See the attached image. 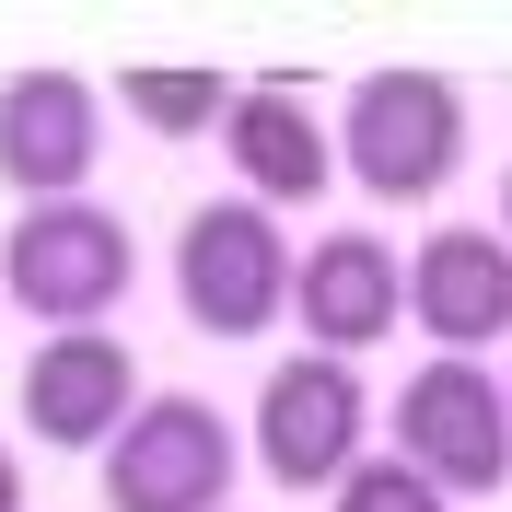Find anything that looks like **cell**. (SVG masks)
<instances>
[{
    "mask_svg": "<svg viewBox=\"0 0 512 512\" xmlns=\"http://www.w3.org/2000/svg\"><path fill=\"white\" fill-rule=\"evenodd\" d=\"M128 280H140V245L105 198H47V210H12V233H0V303H24L47 338L105 326Z\"/></svg>",
    "mask_w": 512,
    "mask_h": 512,
    "instance_id": "cell-1",
    "label": "cell"
},
{
    "mask_svg": "<svg viewBox=\"0 0 512 512\" xmlns=\"http://www.w3.org/2000/svg\"><path fill=\"white\" fill-rule=\"evenodd\" d=\"M128 408H140V361H128V338H105V326L35 338V361H24V431H35V443L105 454L128 431Z\"/></svg>",
    "mask_w": 512,
    "mask_h": 512,
    "instance_id": "cell-9",
    "label": "cell"
},
{
    "mask_svg": "<svg viewBox=\"0 0 512 512\" xmlns=\"http://www.w3.org/2000/svg\"><path fill=\"white\" fill-rule=\"evenodd\" d=\"M396 466L443 489V501H489L512 478V408H501V373L489 361H419L396 384Z\"/></svg>",
    "mask_w": 512,
    "mask_h": 512,
    "instance_id": "cell-4",
    "label": "cell"
},
{
    "mask_svg": "<svg viewBox=\"0 0 512 512\" xmlns=\"http://www.w3.org/2000/svg\"><path fill=\"white\" fill-rule=\"evenodd\" d=\"M245 431L210 396H140L128 431L105 443V512H222Z\"/></svg>",
    "mask_w": 512,
    "mask_h": 512,
    "instance_id": "cell-5",
    "label": "cell"
},
{
    "mask_svg": "<svg viewBox=\"0 0 512 512\" xmlns=\"http://www.w3.org/2000/svg\"><path fill=\"white\" fill-rule=\"evenodd\" d=\"M291 268H303V245H291L280 210H256L245 187L198 198L187 233H175V303H187L198 338H268V326L291 315Z\"/></svg>",
    "mask_w": 512,
    "mask_h": 512,
    "instance_id": "cell-2",
    "label": "cell"
},
{
    "mask_svg": "<svg viewBox=\"0 0 512 512\" xmlns=\"http://www.w3.org/2000/svg\"><path fill=\"white\" fill-rule=\"evenodd\" d=\"M373 443V408H361V373L350 361H315L291 350L280 373L256 384V466L280 489H338Z\"/></svg>",
    "mask_w": 512,
    "mask_h": 512,
    "instance_id": "cell-6",
    "label": "cell"
},
{
    "mask_svg": "<svg viewBox=\"0 0 512 512\" xmlns=\"http://www.w3.org/2000/svg\"><path fill=\"white\" fill-rule=\"evenodd\" d=\"M501 245H512V175H501Z\"/></svg>",
    "mask_w": 512,
    "mask_h": 512,
    "instance_id": "cell-15",
    "label": "cell"
},
{
    "mask_svg": "<svg viewBox=\"0 0 512 512\" xmlns=\"http://www.w3.org/2000/svg\"><path fill=\"white\" fill-rule=\"evenodd\" d=\"M501 408H512V373H501Z\"/></svg>",
    "mask_w": 512,
    "mask_h": 512,
    "instance_id": "cell-16",
    "label": "cell"
},
{
    "mask_svg": "<svg viewBox=\"0 0 512 512\" xmlns=\"http://www.w3.org/2000/svg\"><path fill=\"white\" fill-rule=\"evenodd\" d=\"M338 163L350 187L384 210H419L443 198V175L466 163V94L443 70H361L350 82V128H338Z\"/></svg>",
    "mask_w": 512,
    "mask_h": 512,
    "instance_id": "cell-3",
    "label": "cell"
},
{
    "mask_svg": "<svg viewBox=\"0 0 512 512\" xmlns=\"http://www.w3.org/2000/svg\"><path fill=\"white\" fill-rule=\"evenodd\" d=\"M222 163L245 175L256 210H303V198H326V175H338V140H326V117H315L303 82H233Z\"/></svg>",
    "mask_w": 512,
    "mask_h": 512,
    "instance_id": "cell-11",
    "label": "cell"
},
{
    "mask_svg": "<svg viewBox=\"0 0 512 512\" xmlns=\"http://www.w3.org/2000/svg\"><path fill=\"white\" fill-rule=\"evenodd\" d=\"M0 512H24V454L0 443Z\"/></svg>",
    "mask_w": 512,
    "mask_h": 512,
    "instance_id": "cell-14",
    "label": "cell"
},
{
    "mask_svg": "<svg viewBox=\"0 0 512 512\" xmlns=\"http://www.w3.org/2000/svg\"><path fill=\"white\" fill-rule=\"evenodd\" d=\"M326 501H338V512H443V489L419 478V466H396V454H361Z\"/></svg>",
    "mask_w": 512,
    "mask_h": 512,
    "instance_id": "cell-13",
    "label": "cell"
},
{
    "mask_svg": "<svg viewBox=\"0 0 512 512\" xmlns=\"http://www.w3.org/2000/svg\"><path fill=\"white\" fill-rule=\"evenodd\" d=\"M94 140H105V94L82 70H12L0 82V187H24V210L82 198Z\"/></svg>",
    "mask_w": 512,
    "mask_h": 512,
    "instance_id": "cell-8",
    "label": "cell"
},
{
    "mask_svg": "<svg viewBox=\"0 0 512 512\" xmlns=\"http://www.w3.org/2000/svg\"><path fill=\"white\" fill-rule=\"evenodd\" d=\"M291 326L315 338V361H361L373 338L408 326V256L384 233H315L291 268Z\"/></svg>",
    "mask_w": 512,
    "mask_h": 512,
    "instance_id": "cell-7",
    "label": "cell"
},
{
    "mask_svg": "<svg viewBox=\"0 0 512 512\" xmlns=\"http://www.w3.org/2000/svg\"><path fill=\"white\" fill-rule=\"evenodd\" d=\"M117 105L152 128V140H222L233 82H222V70H128V82H117Z\"/></svg>",
    "mask_w": 512,
    "mask_h": 512,
    "instance_id": "cell-12",
    "label": "cell"
},
{
    "mask_svg": "<svg viewBox=\"0 0 512 512\" xmlns=\"http://www.w3.org/2000/svg\"><path fill=\"white\" fill-rule=\"evenodd\" d=\"M408 326L443 338V361H478L489 338H512V245L478 222H443L408 245Z\"/></svg>",
    "mask_w": 512,
    "mask_h": 512,
    "instance_id": "cell-10",
    "label": "cell"
}]
</instances>
